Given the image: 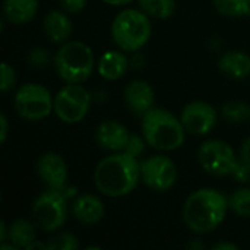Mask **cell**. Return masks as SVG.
<instances>
[{
	"instance_id": "cell-1",
	"label": "cell",
	"mask_w": 250,
	"mask_h": 250,
	"mask_svg": "<svg viewBox=\"0 0 250 250\" xmlns=\"http://www.w3.org/2000/svg\"><path fill=\"white\" fill-rule=\"evenodd\" d=\"M141 179V163L120 151L103 158L94 170V185L108 198H123L135 190Z\"/></svg>"
},
{
	"instance_id": "cell-2",
	"label": "cell",
	"mask_w": 250,
	"mask_h": 250,
	"mask_svg": "<svg viewBox=\"0 0 250 250\" xmlns=\"http://www.w3.org/2000/svg\"><path fill=\"white\" fill-rule=\"evenodd\" d=\"M229 199L218 190L204 188L195 190L185 202L183 221L196 234H208L217 230L226 220Z\"/></svg>"
},
{
	"instance_id": "cell-3",
	"label": "cell",
	"mask_w": 250,
	"mask_h": 250,
	"mask_svg": "<svg viewBox=\"0 0 250 250\" xmlns=\"http://www.w3.org/2000/svg\"><path fill=\"white\" fill-rule=\"evenodd\" d=\"M142 136L154 149L170 152L183 145L186 129L168 110L152 107L142 116Z\"/></svg>"
},
{
	"instance_id": "cell-4",
	"label": "cell",
	"mask_w": 250,
	"mask_h": 250,
	"mask_svg": "<svg viewBox=\"0 0 250 250\" xmlns=\"http://www.w3.org/2000/svg\"><path fill=\"white\" fill-rule=\"evenodd\" d=\"M53 64L66 83H82L94 70V51L82 41H66L54 54Z\"/></svg>"
},
{
	"instance_id": "cell-5",
	"label": "cell",
	"mask_w": 250,
	"mask_h": 250,
	"mask_svg": "<svg viewBox=\"0 0 250 250\" xmlns=\"http://www.w3.org/2000/svg\"><path fill=\"white\" fill-rule=\"evenodd\" d=\"M151 19L141 9H125L111 23L113 41L123 51L141 50L151 38Z\"/></svg>"
},
{
	"instance_id": "cell-6",
	"label": "cell",
	"mask_w": 250,
	"mask_h": 250,
	"mask_svg": "<svg viewBox=\"0 0 250 250\" xmlns=\"http://www.w3.org/2000/svg\"><path fill=\"white\" fill-rule=\"evenodd\" d=\"M31 220L37 229L53 233L67 220V198L64 190L48 189L38 195L31 207Z\"/></svg>"
},
{
	"instance_id": "cell-7",
	"label": "cell",
	"mask_w": 250,
	"mask_h": 250,
	"mask_svg": "<svg viewBox=\"0 0 250 250\" xmlns=\"http://www.w3.org/2000/svg\"><path fill=\"white\" fill-rule=\"evenodd\" d=\"M13 107L19 117L38 122L54 111V98L45 86L40 83H25L15 92Z\"/></svg>"
},
{
	"instance_id": "cell-8",
	"label": "cell",
	"mask_w": 250,
	"mask_h": 250,
	"mask_svg": "<svg viewBox=\"0 0 250 250\" xmlns=\"http://www.w3.org/2000/svg\"><path fill=\"white\" fill-rule=\"evenodd\" d=\"M91 94L81 83H67L54 97V113L63 123L81 122L89 110Z\"/></svg>"
},
{
	"instance_id": "cell-9",
	"label": "cell",
	"mask_w": 250,
	"mask_h": 250,
	"mask_svg": "<svg viewBox=\"0 0 250 250\" xmlns=\"http://www.w3.org/2000/svg\"><path fill=\"white\" fill-rule=\"evenodd\" d=\"M201 167L212 176H233L239 164L233 148L220 139H211L202 144L198 152Z\"/></svg>"
},
{
	"instance_id": "cell-10",
	"label": "cell",
	"mask_w": 250,
	"mask_h": 250,
	"mask_svg": "<svg viewBox=\"0 0 250 250\" xmlns=\"http://www.w3.org/2000/svg\"><path fill=\"white\" fill-rule=\"evenodd\" d=\"M141 179L152 190L166 192L176 185L177 168L168 157L152 155L141 163Z\"/></svg>"
},
{
	"instance_id": "cell-11",
	"label": "cell",
	"mask_w": 250,
	"mask_h": 250,
	"mask_svg": "<svg viewBox=\"0 0 250 250\" xmlns=\"http://www.w3.org/2000/svg\"><path fill=\"white\" fill-rule=\"evenodd\" d=\"M217 110L205 101L189 103L180 114V120L186 132L196 136L208 135L217 125Z\"/></svg>"
},
{
	"instance_id": "cell-12",
	"label": "cell",
	"mask_w": 250,
	"mask_h": 250,
	"mask_svg": "<svg viewBox=\"0 0 250 250\" xmlns=\"http://www.w3.org/2000/svg\"><path fill=\"white\" fill-rule=\"evenodd\" d=\"M37 174L48 189L64 190L67 182V166L56 152L42 154L35 166Z\"/></svg>"
},
{
	"instance_id": "cell-13",
	"label": "cell",
	"mask_w": 250,
	"mask_h": 250,
	"mask_svg": "<svg viewBox=\"0 0 250 250\" xmlns=\"http://www.w3.org/2000/svg\"><path fill=\"white\" fill-rule=\"evenodd\" d=\"M130 139L129 130L116 120H105L101 122L95 130V141L97 144L110 152H120L125 151L127 142Z\"/></svg>"
},
{
	"instance_id": "cell-14",
	"label": "cell",
	"mask_w": 250,
	"mask_h": 250,
	"mask_svg": "<svg viewBox=\"0 0 250 250\" xmlns=\"http://www.w3.org/2000/svg\"><path fill=\"white\" fill-rule=\"evenodd\" d=\"M125 101L126 105L135 113V114H145L154 107L155 94L152 86L142 79L132 81L126 89H125Z\"/></svg>"
},
{
	"instance_id": "cell-15",
	"label": "cell",
	"mask_w": 250,
	"mask_h": 250,
	"mask_svg": "<svg viewBox=\"0 0 250 250\" xmlns=\"http://www.w3.org/2000/svg\"><path fill=\"white\" fill-rule=\"evenodd\" d=\"M72 214L81 224L94 226L104 218L105 207L98 196L91 193H83L73 201Z\"/></svg>"
},
{
	"instance_id": "cell-16",
	"label": "cell",
	"mask_w": 250,
	"mask_h": 250,
	"mask_svg": "<svg viewBox=\"0 0 250 250\" xmlns=\"http://www.w3.org/2000/svg\"><path fill=\"white\" fill-rule=\"evenodd\" d=\"M72 28L70 18L60 10H51L44 18V32L56 44L66 42L72 35Z\"/></svg>"
},
{
	"instance_id": "cell-17",
	"label": "cell",
	"mask_w": 250,
	"mask_h": 250,
	"mask_svg": "<svg viewBox=\"0 0 250 250\" xmlns=\"http://www.w3.org/2000/svg\"><path fill=\"white\" fill-rule=\"evenodd\" d=\"M129 67V60L125 53L117 50L105 51L98 62V73L107 81H117L125 76Z\"/></svg>"
},
{
	"instance_id": "cell-18",
	"label": "cell",
	"mask_w": 250,
	"mask_h": 250,
	"mask_svg": "<svg viewBox=\"0 0 250 250\" xmlns=\"http://www.w3.org/2000/svg\"><path fill=\"white\" fill-rule=\"evenodd\" d=\"M38 12V0H4V18L15 25L31 22Z\"/></svg>"
},
{
	"instance_id": "cell-19",
	"label": "cell",
	"mask_w": 250,
	"mask_h": 250,
	"mask_svg": "<svg viewBox=\"0 0 250 250\" xmlns=\"http://www.w3.org/2000/svg\"><path fill=\"white\" fill-rule=\"evenodd\" d=\"M218 67L233 79H245L250 75V56L243 51H227L220 57Z\"/></svg>"
},
{
	"instance_id": "cell-20",
	"label": "cell",
	"mask_w": 250,
	"mask_h": 250,
	"mask_svg": "<svg viewBox=\"0 0 250 250\" xmlns=\"http://www.w3.org/2000/svg\"><path fill=\"white\" fill-rule=\"evenodd\" d=\"M7 240L18 249H28L37 240V227L32 220H15L7 227Z\"/></svg>"
},
{
	"instance_id": "cell-21",
	"label": "cell",
	"mask_w": 250,
	"mask_h": 250,
	"mask_svg": "<svg viewBox=\"0 0 250 250\" xmlns=\"http://www.w3.org/2000/svg\"><path fill=\"white\" fill-rule=\"evenodd\" d=\"M139 9L149 18L168 19L176 12V0H138Z\"/></svg>"
},
{
	"instance_id": "cell-22",
	"label": "cell",
	"mask_w": 250,
	"mask_h": 250,
	"mask_svg": "<svg viewBox=\"0 0 250 250\" xmlns=\"http://www.w3.org/2000/svg\"><path fill=\"white\" fill-rule=\"evenodd\" d=\"M217 10L226 16H246L250 15V0H214Z\"/></svg>"
},
{
	"instance_id": "cell-23",
	"label": "cell",
	"mask_w": 250,
	"mask_h": 250,
	"mask_svg": "<svg viewBox=\"0 0 250 250\" xmlns=\"http://www.w3.org/2000/svg\"><path fill=\"white\" fill-rule=\"evenodd\" d=\"M221 114L230 123H243L250 119V105L242 101H230L223 105Z\"/></svg>"
},
{
	"instance_id": "cell-24",
	"label": "cell",
	"mask_w": 250,
	"mask_h": 250,
	"mask_svg": "<svg viewBox=\"0 0 250 250\" xmlns=\"http://www.w3.org/2000/svg\"><path fill=\"white\" fill-rule=\"evenodd\" d=\"M229 207L230 209L237 214L239 217L249 218L250 217V189L242 188L231 193L229 198Z\"/></svg>"
},
{
	"instance_id": "cell-25",
	"label": "cell",
	"mask_w": 250,
	"mask_h": 250,
	"mask_svg": "<svg viewBox=\"0 0 250 250\" xmlns=\"http://www.w3.org/2000/svg\"><path fill=\"white\" fill-rule=\"evenodd\" d=\"M233 177L240 183H249L250 182V138H248L243 142V145L240 148L239 164L233 173Z\"/></svg>"
},
{
	"instance_id": "cell-26",
	"label": "cell",
	"mask_w": 250,
	"mask_h": 250,
	"mask_svg": "<svg viewBox=\"0 0 250 250\" xmlns=\"http://www.w3.org/2000/svg\"><path fill=\"white\" fill-rule=\"evenodd\" d=\"M78 248H79V242L70 233H59L47 242L48 250H75Z\"/></svg>"
},
{
	"instance_id": "cell-27",
	"label": "cell",
	"mask_w": 250,
	"mask_h": 250,
	"mask_svg": "<svg viewBox=\"0 0 250 250\" xmlns=\"http://www.w3.org/2000/svg\"><path fill=\"white\" fill-rule=\"evenodd\" d=\"M28 62L32 67H45L50 62V53L42 47H34L28 54Z\"/></svg>"
},
{
	"instance_id": "cell-28",
	"label": "cell",
	"mask_w": 250,
	"mask_h": 250,
	"mask_svg": "<svg viewBox=\"0 0 250 250\" xmlns=\"http://www.w3.org/2000/svg\"><path fill=\"white\" fill-rule=\"evenodd\" d=\"M16 83V73L15 69L9 63H1V81H0V89L1 92L10 91Z\"/></svg>"
},
{
	"instance_id": "cell-29",
	"label": "cell",
	"mask_w": 250,
	"mask_h": 250,
	"mask_svg": "<svg viewBox=\"0 0 250 250\" xmlns=\"http://www.w3.org/2000/svg\"><path fill=\"white\" fill-rule=\"evenodd\" d=\"M145 144H146L145 138H141L139 135H130V139L125 148V152L139 158L145 152Z\"/></svg>"
},
{
	"instance_id": "cell-30",
	"label": "cell",
	"mask_w": 250,
	"mask_h": 250,
	"mask_svg": "<svg viewBox=\"0 0 250 250\" xmlns=\"http://www.w3.org/2000/svg\"><path fill=\"white\" fill-rule=\"evenodd\" d=\"M59 1L67 13H79L86 6V0H59Z\"/></svg>"
},
{
	"instance_id": "cell-31",
	"label": "cell",
	"mask_w": 250,
	"mask_h": 250,
	"mask_svg": "<svg viewBox=\"0 0 250 250\" xmlns=\"http://www.w3.org/2000/svg\"><path fill=\"white\" fill-rule=\"evenodd\" d=\"M7 132H9V122H7V117L4 114H1L0 116V142L1 144L6 142Z\"/></svg>"
},
{
	"instance_id": "cell-32",
	"label": "cell",
	"mask_w": 250,
	"mask_h": 250,
	"mask_svg": "<svg viewBox=\"0 0 250 250\" xmlns=\"http://www.w3.org/2000/svg\"><path fill=\"white\" fill-rule=\"evenodd\" d=\"M215 250H237L239 246H236L234 243H218L214 246Z\"/></svg>"
},
{
	"instance_id": "cell-33",
	"label": "cell",
	"mask_w": 250,
	"mask_h": 250,
	"mask_svg": "<svg viewBox=\"0 0 250 250\" xmlns=\"http://www.w3.org/2000/svg\"><path fill=\"white\" fill-rule=\"evenodd\" d=\"M101 1H104L105 4H110V6H123V4L132 3L133 0H101Z\"/></svg>"
},
{
	"instance_id": "cell-34",
	"label": "cell",
	"mask_w": 250,
	"mask_h": 250,
	"mask_svg": "<svg viewBox=\"0 0 250 250\" xmlns=\"http://www.w3.org/2000/svg\"><path fill=\"white\" fill-rule=\"evenodd\" d=\"M7 240V227L4 223H0V242L4 243Z\"/></svg>"
}]
</instances>
